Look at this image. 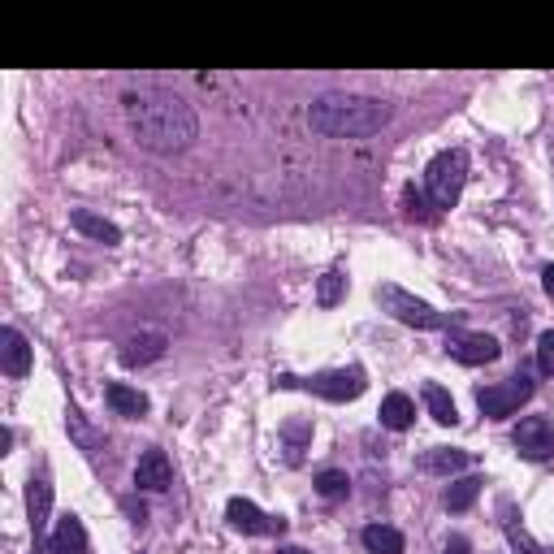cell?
I'll return each instance as SVG.
<instances>
[{
  "label": "cell",
  "mask_w": 554,
  "mask_h": 554,
  "mask_svg": "<svg viewBox=\"0 0 554 554\" xmlns=\"http://www.w3.org/2000/svg\"><path fill=\"white\" fill-rule=\"evenodd\" d=\"M126 122L135 130L139 148H148L156 156H174L187 152L195 135H200V122H195V109L174 91L161 87H143L126 96Z\"/></svg>",
  "instance_id": "6da1fadb"
},
{
  "label": "cell",
  "mask_w": 554,
  "mask_h": 554,
  "mask_svg": "<svg viewBox=\"0 0 554 554\" xmlns=\"http://www.w3.org/2000/svg\"><path fill=\"white\" fill-rule=\"evenodd\" d=\"M390 122V104L355 91H325L308 104V126L325 139H364Z\"/></svg>",
  "instance_id": "7a4b0ae2"
},
{
  "label": "cell",
  "mask_w": 554,
  "mask_h": 554,
  "mask_svg": "<svg viewBox=\"0 0 554 554\" xmlns=\"http://www.w3.org/2000/svg\"><path fill=\"white\" fill-rule=\"evenodd\" d=\"M464 182H468V152L464 148L438 152L425 169V187H429L433 208H455L459 195H464Z\"/></svg>",
  "instance_id": "3957f363"
},
{
  "label": "cell",
  "mask_w": 554,
  "mask_h": 554,
  "mask_svg": "<svg viewBox=\"0 0 554 554\" xmlns=\"http://www.w3.org/2000/svg\"><path fill=\"white\" fill-rule=\"evenodd\" d=\"M295 386L321 394V399H329V403H347V399H360V394L368 390V377H364V368H334V373H316L312 381H299L290 373L277 377V390H295Z\"/></svg>",
  "instance_id": "277c9868"
},
{
  "label": "cell",
  "mask_w": 554,
  "mask_h": 554,
  "mask_svg": "<svg viewBox=\"0 0 554 554\" xmlns=\"http://www.w3.org/2000/svg\"><path fill=\"white\" fill-rule=\"evenodd\" d=\"M377 303L386 308L390 316H399L403 325H416V329H442L446 325V316L442 312H433L425 299H416V295H407L403 286H377Z\"/></svg>",
  "instance_id": "5b68a950"
},
{
  "label": "cell",
  "mask_w": 554,
  "mask_h": 554,
  "mask_svg": "<svg viewBox=\"0 0 554 554\" xmlns=\"http://www.w3.org/2000/svg\"><path fill=\"white\" fill-rule=\"evenodd\" d=\"M529 399H533V381L524 373L498 381V386L477 390V407H481V416H490V420H507L520 403H529Z\"/></svg>",
  "instance_id": "8992f818"
},
{
  "label": "cell",
  "mask_w": 554,
  "mask_h": 554,
  "mask_svg": "<svg viewBox=\"0 0 554 554\" xmlns=\"http://www.w3.org/2000/svg\"><path fill=\"white\" fill-rule=\"evenodd\" d=\"M520 455L529 459H554V420L550 416H524L516 433H511Z\"/></svg>",
  "instance_id": "52a82bcc"
},
{
  "label": "cell",
  "mask_w": 554,
  "mask_h": 554,
  "mask_svg": "<svg viewBox=\"0 0 554 554\" xmlns=\"http://www.w3.org/2000/svg\"><path fill=\"white\" fill-rule=\"evenodd\" d=\"M446 351H451L459 364H494L503 347H498V338H490V334H464V329H451V334H446Z\"/></svg>",
  "instance_id": "ba28073f"
},
{
  "label": "cell",
  "mask_w": 554,
  "mask_h": 554,
  "mask_svg": "<svg viewBox=\"0 0 554 554\" xmlns=\"http://www.w3.org/2000/svg\"><path fill=\"white\" fill-rule=\"evenodd\" d=\"M226 520H230L239 533H252V537H260V533H282V529H286V524L277 520V516H265V511H260L256 503H247V498H230Z\"/></svg>",
  "instance_id": "9c48e42d"
},
{
  "label": "cell",
  "mask_w": 554,
  "mask_h": 554,
  "mask_svg": "<svg viewBox=\"0 0 554 554\" xmlns=\"http://www.w3.org/2000/svg\"><path fill=\"white\" fill-rule=\"evenodd\" d=\"M135 485L139 490H152V494H161L174 485V468H169V455L165 451H148L139 459V468H135Z\"/></svg>",
  "instance_id": "30bf717a"
},
{
  "label": "cell",
  "mask_w": 554,
  "mask_h": 554,
  "mask_svg": "<svg viewBox=\"0 0 554 554\" xmlns=\"http://www.w3.org/2000/svg\"><path fill=\"white\" fill-rule=\"evenodd\" d=\"M0 364H5L9 377H26V373H31V347H26V338L13 325L0 329Z\"/></svg>",
  "instance_id": "8fae6325"
},
{
  "label": "cell",
  "mask_w": 554,
  "mask_h": 554,
  "mask_svg": "<svg viewBox=\"0 0 554 554\" xmlns=\"http://www.w3.org/2000/svg\"><path fill=\"white\" fill-rule=\"evenodd\" d=\"M48 554H87V529L78 516H61L48 537Z\"/></svg>",
  "instance_id": "7c38bea8"
},
{
  "label": "cell",
  "mask_w": 554,
  "mask_h": 554,
  "mask_svg": "<svg viewBox=\"0 0 554 554\" xmlns=\"http://www.w3.org/2000/svg\"><path fill=\"white\" fill-rule=\"evenodd\" d=\"M165 334H156V329H148V334H135V338H126V347H122V364L130 368H139V364H152V360H161L165 355Z\"/></svg>",
  "instance_id": "4fadbf2b"
},
{
  "label": "cell",
  "mask_w": 554,
  "mask_h": 554,
  "mask_svg": "<svg viewBox=\"0 0 554 554\" xmlns=\"http://www.w3.org/2000/svg\"><path fill=\"white\" fill-rule=\"evenodd\" d=\"M26 507H31V533H35V546H39L48 537V511H52V485H48V477H35L31 481Z\"/></svg>",
  "instance_id": "5bb4252c"
},
{
  "label": "cell",
  "mask_w": 554,
  "mask_h": 554,
  "mask_svg": "<svg viewBox=\"0 0 554 554\" xmlns=\"http://www.w3.org/2000/svg\"><path fill=\"white\" fill-rule=\"evenodd\" d=\"M412 420H416V403L407 399V394H386L381 399V425L394 429V433H403V429H412Z\"/></svg>",
  "instance_id": "9a60e30c"
},
{
  "label": "cell",
  "mask_w": 554,
  "mask_h": 554,
  "mask_svg": "<svg viewBox=\"0 0 554 554\" xmlns=\"http://www.w3.org/2000/svg\"><path fill=\"white\" fill-rule=\"evenodd\" d=\"M74 230L78 234H87V239H96V243H122V230L113 226V221H104V217H96V213H87V208H74Z\"/></svg>",
  "instance_id": "2e32d148"
},
{
  "label": "cell",
  "mask_w": 554,
  "mask_h": 554,
  "mask_svg": "<svg viewBox=\"0 0 554 554\" xmlns=\"http://www.w3.org/2000/svg\"><path fill=\"white\" fill-rule=\"evenodd\" d=\"M104 399H109V407L117 416H148V394H139V390H130V386H122V381H113L109 390H104Z\"/></svg>",
  "instance_id": "e0dca14e"
},
{
  "label": "cell",
  "mask_w": 554,
  "mask_h": 554,
  "mask_svg": "<svg viewBox=\"0 0 554 554\" xmlns=\"http://www.w3.org/2000/svg\"><path fill=\"white\" fill-rule=\"evenodd\" d=\"M420 399H425V407H429V416L438 420V425H459V412H455V399L446 394L438 381H425L420 386Z\"/></svg>",
  "instance_id": "ac0fdd59"
},
{
  "label": "cell",
  "mask_w": 554,
  "mask_h": 554,
  "mask_svg": "<svg viewBox=\"0 0 554 554\" xmlns=\"http://www.w3.org/2000/svg\"><path fill=\"white\" fill-rule=\"evenodd\" d=\"M364 550L368 554H403V533L390 524H368L364 529Z\"/></svg>",
  "instance_id": "d6986e66"
},
{
  "label": "cell",
  "mask_w": 554,
  "mask_h": 554,
  "mask_svg": "<svg viewBox=\"0 0 554 554\" xmlns=\"http://www.w3.org/2000/svg\"><path fill=\"white\" fill-rule=\"evenodd\" d=\"M472 464L468 451H455V446H433V451L425 455V468L429 472H442V477H451V472H464Z\"/></svg>",
  "instance_id": "ffe728a7"
},
{
  "label": "cell",
  "mask_w": 554,
  "mask_h": 554,
  "mask_svg": "<svg viewBox=\"0 0 554 554\" xmlns=\"http://www.w3.org/2000/svg\"><path fill=\"white\" fill-rule=\"evenodd\" d=\"M481 485H485L481 477H459V481H451V490H446V498H442L446 511H468L481 498Z\"/></svg>",
  "instance_id": "44dd1931"
},
{
  "label": "cell",
  "mask_w": 554,
  "mask_h": 554,
  "mask_svg": "<svg viewBox=\"0 0 554 554\" xmlns=\"http://www.w3.org/2000/svg\"><path fill=\"white\" fill-rule=\"evenodd\" d=\"M503 529H507V542L516 546V554H546V550L529 537V529H524V524L516 520V511H511V507H503Z\"/></svg>",
  "instance_id": "7402d4cb"
},
{
  "label": "cell",
  "mask_w": 554,
  "mask_h": 554,
  "mask_svg": "<svg viewBox=\"0 0 554 554\" xmlns=\"http://www.w3.org/2000/svg\"><path fill=\"white\" fill-rule=\"evenodd\" d=\"M282 438H286V459H290V464H299V459H303V442L312 438V425H308V420H290V425L282 429Z\"/></svg>",
  "instance_id": "603a6c76"
},
{
  "label": "cell",
  "mask_w": 554,
  "mask_h": 554,
  "mask_svg": "<svg viewBox=\"0 0 554 554\" xmlns=\"http://www.w3.org/2000/svg\"><path fill=\"white\" fill-rule=\"evenodd\" d=\"M347 490H351V481H347V472H321V477H316V494L321 498H329V503H334V498H347Z\"/></svg>",
  "instance_id": "cb8c5ba5"
},
{
  "label": "cell",
  "mask_w": 554,
  "mask_h": 554,
  "mask_svg": "<svg viewBox=\"0 0 554 554\" xmlns=\"http://www.w3.org/2000/svg\"><path fill=\"white\" fill-rule=\"evenodd\" d=\"M342 290H347V277H342L338 269H329V273L321 277V290H316V299H321L325 308H334V303L342 299Z\"/></svg>",
  "instance_id": "d4e9b609"
},
{
  "label": "cell",
  "mask_w": 554,
  "mask_h": 554,
  "mask_svg": "<svg viewBox=\"0 0 554 554\" xmlns=\"http://www.w3.org/2000/svg\"><path fill=\"white\" fill-rule=\"evenodd\" d=\"M537 368H542L546 377H554V329H546V334L537 338Z\"/></svg>",
  "instance_id": "484cf974"
},
{
  "label": "cell",
  "mask_w": 554,
  "mask_h": 554,
  "mask_svg": "<svg viewBox=\"0 0 554 554\" xmlns=\"http://www.w3.org/2000/svg\"><path fill=\"white\" fill-rule=\"evenodd\" d=\"M407 213H412V217H420V221H433V213L425 208V200H420V195H416L412 187H407Z\"/></svg>",
  "instance_id": "4316f807"
},
{
  "label": "cell",
  "mask_w": 554,
  "mask_h": 554,
  "mask_svg": "<svg viewBox=\"0 0 554 554\" xmlns=\"http://www.w3.org/2000/svg\"><path fill=\"white\" fill-rule=\"evenodd\" d=\"M446 554H468V542L464 537H451V542H446Z\"/></svg>",
  "instance_id": "83f0119b"
},
{
  "label": "cell",
  "mask_w": 554,
  "mask_h": 554,
  "mask_svg": "<svg viewBox=\"0 0 554 554\" xmlns=\"http://www.w3.org/2000/svg\"><path fill=\"white\" fill-rule=\"evenodd\" d=\"M542 286H546V295H554V265L542 269Z\"/></svg>",
  "instance_id": "f1b7e54d"
}]
</instances>
